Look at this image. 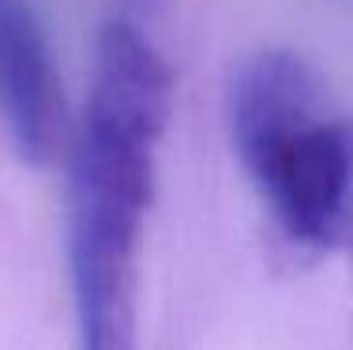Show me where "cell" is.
<instances>
[{
  "label": "cell",
  "mask_w": 353,
  "mask_h": 350,
  "mask_svg": "<svg viewBox=\"0 0 353 350\" xmlns=\"http://www.w3.org/2000/svg\"><path fill=\"white\" fill-rule=\"evenodd\" d=\"M0 121L27 162H49L68 136V102L30 0H0Z\"/></svg>",
  "instance_id": "cell-3"
},
{
  "label": "cell",
  "mask_w": 353,
  "mask_h": 350,
  "mask_svg": "<svg viewBox=\"0 0 353 350\" xmlns=\"http://www.w3.org/2000/svg\"><path fill=\"white\" fill-rule=\"evenodd\" d=\"M136 8H150V4H158V0H132Z\"/></svg>",
  "instance_id": "cell-4"
},
{
  "label": "cell",
  "mask_w": 353,
  "mask_h": 350,
  "mask_svg": "<svg viewBox=\"0 0 353 350\" xmlns=\"http://www.w3.org/2000/svg\"><path fill=\"white\" fill-rule=\"evenodd\" d=\"M230 139L274 230L327 253L353 219V117L293 49L248 57L230 83Z\"/></svg>",
  "instance_id": "cell-2"
},
{
  "label": "cell",
  "mask_w": 353,
  "mask_h": 350,
  "mask_svg": "<svg viewBox=\"0 0 353 350\" xmlns=\"http://www.w3.org/2000/svg\"><path fill=\"white\" fill-rule=\"evenodd\" d=\"M170 113L173 72L165 57L136 23H105L68 177V275L79 350H136L139 249Z\"/></svg>",
  "instance_id": "cell-1"
}]
</instances>
